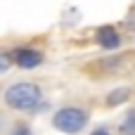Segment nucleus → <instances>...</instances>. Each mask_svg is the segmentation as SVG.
<instances>
[{
    "label": "nucleus",
    "mask_w": 135,
    "mask_h": 135,
    "mask_svg": "<svg viewBox=\"0 0 135 135\" xmlns=\"http://www.w3.org/2000/svg\"><path fill=\"white\" fill-rule=\"evenodd\" d=\"M38 90H36V85H31V83H19V85H12L9 90H7V95H5V100H7V104L9 107H14V109H31L36 102H38Z\"/></svg>",
    "instance_id": "f257e3e1"
},
{
    "label": "nucleus",
    "mask_w": 135,
    "mask_h": 135,
    "mask_svg": "<svg viewBox=\"0 0 135 135\" xmlns=\"http://www.w3.org/2000/svg\"><path fill=\"white\" fill-rule=\"evenodd\" d=\"M55 123L66 133H76L85 123V114H81L78 109H64V112H59L55 116Z\"/></svg>",
    "instance_id": "f03ea898"
},
{
    "label": "nucleus",
    "mask_w": 135,
    "mask_h": 135,
    "mask_svg": "<svg viewBox=\"0 0 135 135\" xmlns=\"http://www.w3.org/2000/svg\"><path fill=\"white\" fill-rule=\"evenodd\" d=\"M17 62H19V66H36V64L40 62V55L33 52V50H19Z\"/></svg>",
    "instance_id": "7ed1b4c3"
},
{
    "label": "nucleus",
    "mask_w": 135,
    "mask_h": 135,
    "mask_svg": "<svg viewBox=\"0 0 135 135\" xmlns=\"http://www.w3.org/2000/svg\"><path fill=\"white\" fill-rule=\"evenodd\" d=\"M7 64H9V62H7V57H5V55H0V74L7 69Z\"/></svg>",
    "instance_id": "20e7f679"
}]
</instances>
